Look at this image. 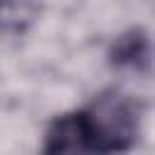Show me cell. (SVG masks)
Here are the masks:
<instances>
[{
	"label": "cell",
	"mask_w": 155,
	"mask_h": 155,
	"mask_svg": "<svg viewBox=\"0 0 155 155\" xmlns=\"http://www.w3.org/2000/svg\"><path fill=\"white\" fill-rule=\"evenodd\" d=\"M92 145L97 153H119L136 136V111L121 97H102L87 114Z\"/></svg>",
	"instance_id": "1"
},
{
	"label": "cell",
	"mask_w": 155,
	"mask_h": 155,
	"mask_svg": "<svg viewBox=\"0 0 155 155\" xmlns=\"http://www.w3.org/2000/svg\"><path fill=\"white\" fill-rule=\"evenodd\" d=\"M94 150L85 114H68L53 121L44 140V155H87Z\"/></svg>",
	"instance_id": "2"
}]
</instances>
